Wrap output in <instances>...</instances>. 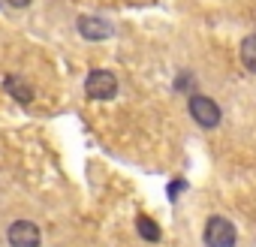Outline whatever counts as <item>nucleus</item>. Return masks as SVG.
Instances as JSON below:
<instances>
[{"mask_svg":"<svg viewBox=\"0 0 256 247\" xmlns=\"http://www.w3.org/2000/svg\"><path fill=\"white\" fill-rule=\"evenodd\" d=\"M187 88H190V76H181L178 78V90H187Z\"/></svg>","mask_w":256,"mask_h":247,"instance_id":"9d476101","label":"nucleus"},{"mask_svg":"<svg viewBox=\"0 0 256 247\" xmlns=\"http://www.w3.org/2000/svg\"><path fill=\"white\" fill-rule=\"evenodd\" d=\"M205 244L208 247H232L235 244V226L226 217H211L205 226Z\"/></svg>","mask_w":256,"mask_h":247,"instance_id":"f03ea898","label":"nucleus"},{"mask_svg":"<svg viewBox=\"0 0 256 247\" xmlns=\"http://www.w3.org/2000/svg\"><path fill=\"white\" fill-rule=\"evenodd\" d=\"M241 64H244L250 72H256V36H247V40L241 42Z\"/></svg>","mask_w":256,"mask_h":247,"instance_id":"0eeeda50","label":"nucleus"},{"mask_svg":"<svg viewBox=\"0 0 256 247\" xmlns=\"http://www.w3.org/2000/svg\"><path fill=\"white\" fill-rule=\"evenodd\" d=\"M84 94H88L90 100H112V96L118 94V78H114L108 70H94V72H88Z\"/></svg>","mask_w":256,"mask_h":247,"instance_id":"f257e3e1","label":"nucleus"},{"mask_svg":"<svg viewBox=\"0 0 256 247\" xmlns=\"http://www.w3.org/2000/svg\"><path fill=\"white\" fill-rule=\"evenodd\" d=\"M4 88H6V94H10V96H16L22 106H30V102H34V88H30L24 78L6 76V78H4Z\"/></svg>","mask_w":256,"mask_h":247,"instance_id":"423d86ee","label":"nucleus"},{"mask_svg":"<svg viewBox=\"0 0 256 247\" xmlns=\"http://www.w3.org/2000/svg\"><path fill=\"white\" fill-rule=\"evenodd\" d=\"M136 226H139V235H142L145 241H160V226H157L151 217H139Z\"/></svg>","mask_w":256,"mask_h":247,"instance_id":"6e6552de","label":"nucleus"},{"mask_svg":"<svg viewBox=\"0 0 256 247\" xmlns=\"http://www.w3.org/2000/svg\"><path fill=\"white\" fill-rule=\"evenodd\" d=\"M190 114L205 130H211V127L220 124V106L214 100H208V96H190Z\"/></svg>","mask_w":256,"mask_h":247,"instance_id":"20e7f679","label":"nucleus"},{"mask_svg":"<svg viewBox=\"0 0 256 247\" xmlns=\"http://www.w3.org/2000/svg\"><path fill=\"white\" fill-rule=\"evenodd\" d=\"M6 238L12 247H40L42 235H40V226L30 223V220H16L10 229H6Z\"/></svg>","mask_w":256,"mask_h":247,"instance_id":"7ed1b4c3","label":"nucleus"},{"mask_svg":"<svg viewBox=\"0 0 256 247\" xmlns=\"http://www.w3.org/2000/svg\"><path fill=\"white\" fill-rule=\"evenodd\" d=\"M10 6H16V10H24V6H30V0H6Z\"/></svg>","mask_w":256,"mask_h":247,"instance_id":"1a4fd4ad","label":"nucleus"},{"mask_svg":"<svg viewBox=\"0 0 256 247\" xmlns=\"http://www.w3.org/2000/svg\"><path fill=\"white\" fill-rule=\"evenodd\" d=\"M76 28H78V34L84 36V40H108L112 36V24L106 22V18H100V16H82L78 22H76Z\"/></svg>","mask_w":256,"mask_h":247,"instance_id":"39448f33","label":"nucleus"}]
</instances>
